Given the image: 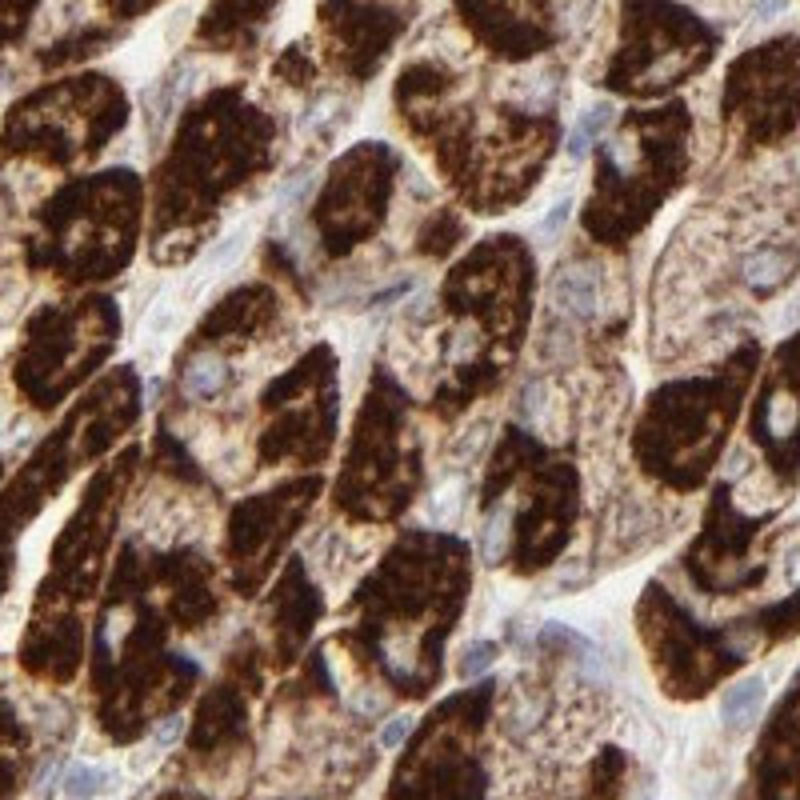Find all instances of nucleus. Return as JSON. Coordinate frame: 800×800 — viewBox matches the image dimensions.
Listing matches in <instances>:
<instances>
[{
	"label": "nucleus",
	"instance_id": "1",
	"mask_svg": "<svg viewBox=\"0 0 800 800\" xmlns=\"http://www.w3.org/2000/svg\"><path fill=\"white\" fill-rule=\"evenodd\" d=\"M720 49V32L681 0H624L621 53L609 85L624 93H661L705 73Z\"/></svg>",
	"mask_w": 800,
	"mask_h": 800
},
{
	"label": "nucleus",
	"instance_id": "2",
	"mask_svg": "<svg viewBox=\"0 0 800 800\" xmlns=\"http://www.w3.org/2000/svg\"><path fill=\"white\" fill-rule=\"evenodd\" d=\"M720 113L748 145H780L800 125V36H772L733 61Z\"/></svg>",
	"mask_w": 800,
	"mask_h": 800
},
{
	"label": "nucleus",
	"instance_id": "3",
	"mask_svg": "<svg viewBox=\"0 0 800 800\" xmlns=\"http://www.w3.org/2000/svg\"><path fill=\"white\" fill-rule=\"evenodd\" d=\"M748 432L772 469L792 485L800 473V333L780 345L769 380L752 404Z\"/></svg>",
	"mask_w": 800,
	"mask_h": 800
},
{
	"label": "nucleus",
	"instance_id": "4",
	"mask_svg": "<svg viewBox=\"0 0 800 800\" xmlns=\"http://www.w3.org/2000/svg\"><path fill=\"white\" fill-rule=\"evenodd\" d=\"M456 17L488 53L520 61L557 41L548 0H456Z\"/></svg>",
	"mask_w": 800,
	"mask_h": 800
},
{
	"label": "nucleus",
	"instance_id": "5",
	"mask_svg": "<svg viewBox=\"0 0 800 800\" xmlns=\"http://www.w3.org/2000/svg\"><path fill=\"white\" fill-rule=\"evenodd\" d=\"M404 24L397 9H380L369 0H320V29L340 49V61L357 73H372L377 61L389 53V41Z\"/></svg>",
	"mask_w": 800,
	"mask_h": 800
},
{
	"label": "nucleus",
	"instance_id": "6",
	"mask_svg": "<svg viewBox=\"0 0 800 800\" xmlns=\"http://www.w3.org/2000/svg\"><path fill=\"white\" fill-rule=\"evenodd\" d=\"M720 501L713 505V520H708V533L696 548V560H701V580H705L713 592H737L745 585L757 580L748 557H752V537L765 520H748V516L733 513V501L728 493H716Z\"/></svg>",
	"mask_w": 800,
	"mask_h": 800
},
{
	"label": "nucleus",
	"instance_id": "7",
	"mask_svg": "<svg viewBox=\"0 0 800 800\" xmlns=\"http://www.w3.org/2000/svg\"><path fill=\"white\" fill-rule=\"evenodd\" d=\"M276 0H209V9L200 17L197 41L209 49H244L256 41V32L269 24Z\"/></svg>",
	"mask_w": 800,
	"mask_h": 800
},
{
	"label": "nucleus",
	"instance_id": "8",
	"mask_svg": "<svg viewBox=\"0 0 800 800\" xmlns=\"http://www.w3.org/2000/svg\"><path fill=\"white\" fill-rule=\"evenodd\" d=\"M797 253L785 249V244H760L745 261V285L760 296H772L797 276Z\"/></svg>",
	"mask_w": 800,
	"mask_h": 800
},
{
	"label": "nucleus",
	"instance_id": "9",
	"mask_svg": "<svg viewBox=\"0 0 800 800\" xmlns=\"http://www.w3.org/2000/svg\"><path fill=\"white\" fill-rule=\"evenodd\" d=\"M557 308L572 320H589L597 313V273L592 269H565L557 276Z\"/></svg>",
	"mask_w": 800,
	"mask_h": 800
},
{
	"label": "nucleus",
	"instance_id": "10",
	"mask_svg": "<svg viewBox=\"0 0 800 800\" xmlns=\"http://www.w3.org/2000/svg\"><path fill=\"white\" fill-rule=\"evenodd\" d=\"M748 624L757 632H765V641L769 644L785 641V636H797L800 632V589L792 592V597L769 604L765 612H757V617H748Z\"/></svg>",
	"mask_w": 800,
	"mask_h": 800
},
{
	"label": "nucleus",
	"instance_id": "11",
	"mask_svg": "<svg viewBox=\"0 0 800 800\" xmlns=\"http://www.w3.org/2000/svg\"><path fill=\"white\" fill-rule=\"evenodd\" d=\"M760 705H765V681L752 676V681H740V685L728 688L725 701H720V713H725L728 728H745L752 725V716L760 713Z\"/></svg>",
	"mask_w": 800,
	"mask_h": 800
},
{
	"label": "nucleus",
	"instance_id": "12",
	"mask_svg": "<svg viewBox=\"0 0 800 800\" xmlns=\"http://www.w3.org/2000/svg\"><path fill=\"white\" fill-rule=\"evenodd\" d=\"M224 385H229V369H224L221 360H197V365L185 372V392H189L192 400H212Z\"/></svg>",
	"mask_w": 800,
	"mask_h": 800
},
{
	"label": "nucleus",
	"instance_id": "13",
	"mask_svg": "<svg viewBox=\"0 0 800 800\" xmlns=\"http://www.w3.org/2000/svg\"><path fill=\"white\" fill-rule=\"evenodd\" d=\"M609 120H612V108L609 105H592L589 113L580 116L577 133L569 137V157H585V152H589V140H597L600 133L609 128Z\"/></svg>",
	"mask_w": 800,
	"mask_h": 800
},
{
	"label": "nucleus",
	"instance_id": "14",
	"mask_svg": "<svg viewBox=\"0 0 800 800\" xmlns=\"http://www.w3.org/2000/svg\"><path fill=\"white\" fill-rule=\"evenodd\" d=\"M101 792V772L88 769V765H73L69 777H64V797L69 800H93Z\"/></svg>",
	"mask_w": 800,
	"mask_h": 800
},
{
	"label": "nucleus",
	"instance_id": "15",
	"mask_svg": "<svg viewBox=\"0 0 800 800\" xmlns=\"http://www.w3.org/2000/svg\"><path fill=\"white\" fill-rule=\"evenodd\" d=\"M493 661H496V644H488V641L469 644V649H464V656H461V676H464V681H469V676H481Z\"/></svg>",
	"mask_w": 800,
	"mask_h": 800
},
{
	"label": "nucleus",
	"instance_id": "16",
	"mask_svg": "<svg viewBox=\"0 0 800 800\" xmlns=\"http://www.w3.org/2000/svg\"><path fill=\"white\" fill-rule=\"evenodd\" d=\"M244 244V236H224V244H217V249H212L209 253V264H221V261H229L232 253H236V249H241Z\"/></svg>",
	"mask_w": 800,
	"mask_h": 800
},
{
	"label": "nucleus",
	"instance_id": "17",
	"mask_svg": "<svg viewBox=\"0 0 800 800\" xmlns=\"http://www.w3.org/2000/svg\"><path fill=\"white\" fill-rule=\"evenodd\" d=\"M569 209H572V204H569V200H560V204H557V209H552V212H548V221H545V224H540V229H545V232H557V229H560V224H565V221H569Z\"/></svg>",
	"mask_w": 800,
	"mask_h": 800
},
{
	"label": "nucleus",
	"instance_id": "18",
	"mask_svg": "<svg viewBox=\"0 0 800 800\" xmlns=\"http://www.w3.org/2000/svg\"><path fill=\"white\" fill-rule=\"evenodd\" d=\"M404 737H409V720H392V725L385 728V745H400Z\"/></svg>",
	"mask_w": 800,
	"mask_h": 800
},
{
	"label": "nucleus",
	"instance_id": "19",
	"mask_svg": "<svg viewBox=\"0 0 800 800\" xmlns=\"http://www.w3.org/2000/svg\"><path fill=\"white\" fill-rule=\"evenodd\" d=\"M120 12H137V9H148V4H157V0H113Z\"/></svg>",
	"mask_w": 800,
	"mask_h": 800
},
{
	"label": "nucleus",
	"instance_id": "20",
	"mask_svg": "<svg viewBox=\"0 0 800 800\" xmlns=\"http://www.w3.org/2000/svg\"><path fill=\"white\" fill-rule=\"evenodd\" d=\"M780 4H785V0H765V4H760V12H765V17H769V12H777Z\"/></svg>",
	"mask_w": 800,
	"mask_h": 800
}]
</instances>
